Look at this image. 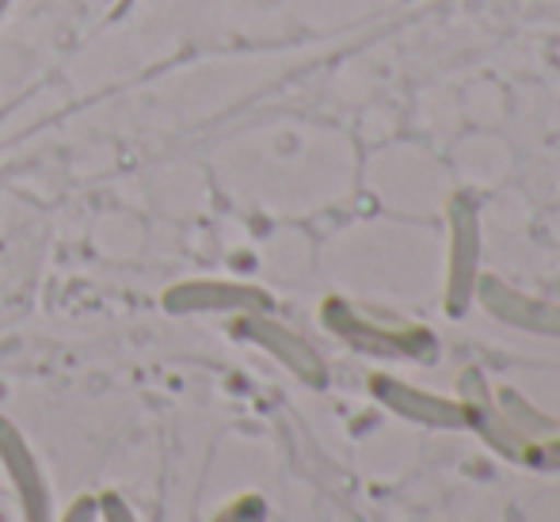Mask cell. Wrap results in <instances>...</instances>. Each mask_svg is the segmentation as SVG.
Instances as JSON below:
<instances>
[{"instance_id": "8992f818", "label": "cell", "mask_w": 560, "mask_h": 522, "mask_svg": "<svg viewBox=\"0 0 560 522\" xmlns=\"http://www.w3.org/2000/svg\"><path fill=\"white\" fill-rule=\"evenodd\" d=\"M366 390L385 413L408 419V424L435 427V431H465V416H462L457 397L420 390V385L405 382V378L382 374V370H374V374L366 378Z\"/></svg>"}, {"instance_id": "7c38bea8", "label": "cell", "mask_w": 560, "mask_h": 522, "mask_svg": "<svg viewBox=\"0 0 560 522\" xmlns=\"http://www.w3.org/2000/svg\"><path fill=\"white\" fill-rule=\"evenodd\" d=\"M100 522H141L138 511L118 492H100Z\"/></svg>"}, {"instance_id": "7a4b0ae2", "label": "cell", "mask_w": 560, "mask_h": 522, "mask_svg": "<svg viewBox=\"0 0 560 522\" xmlns=\"http://www.w3.org/2000/svg\"><path fill=\"white\" fill-rule=\"evenodd\" d=\"M446 316H465L477 294L480 271V207L469 192H457L446 202Z\"/></svg>"}, {"instance_id": "9c48e42d", "label": "cell", "mask_w": 560, "mask_h": 522, "mask_svg": "<svg viewBox=\"0 0 560 522\" xmlns=\"http://www.w3.org/2000/svg\"><path fill=\"white\" fill-rule=\"evenodd\" d=\"M495 405L503 408L508 424L515 427V431L523 434L526 442L546 439V434L560 431V419H557V416H549V413H541V408H534L530 401H526L518 390H500V393H495Z\"/></svg>"}, {"instance_id": "277c9868", "label": "cell", "mask_w": 560, "mask_h": 522, "mask_svg": "<svg viewBox=\"0 0 560 522\" xmlns=\"http://www.w3.org/2000/svg\"><path fill=\"white\" fill-rule=\"evenodd\" d=\"M164 313L172 316H241L275 310L271 294L256 282L236 279H184L161 294Z\"/></svg>"}, {"instance_id": "8fae6325", "label": "cell", "mask_w": 560, "mask_h": 522, "mask_svg": "<svg viewBox=\"0 0 560 522\" xmlns=\"http://www.w3.org/2000/svg\"><path fill=\"white\" fill-rule=\"evenodd\" d=\"M267 519V500L256 492H244L236 500H229L218 515H210L207 522H264Z\"/></svg>"}, {"instance_id": "ba28073f", "label": "cell", "mask_w": 560, "mask_h": 522, "mask_svg": "<svg viewBox=\"0 0 560 522\" xmlns=\"http://www.w3.org/2000/svg\"><path fill=\"white\" fill-rule=\"evenodd\" d=\"M472 302H477L488 316H495L500 324L534 332V336H557L560 339V302H553V298L523 294L518 287L503 282L500 275H480Z\"/></svg>"}, {"instance_id": "52a82bcc", "label": "cell", "mask_w": 560, "mask_h": 522, "mask_svg": "<svg viewBox=\"0 0 560 522\" xmlns=\"http://www.w3.org/2000/svg\"><path fill=\"white\" fill-rule=\"evenodd\" d=\"M0 469L12 480L23 522H54V496L43 465H38L31 442L23 439V431L8 416H0Z\"/></svg>"}, {"instance_id": "5bb4252c", "label": "cell", "mask_w": 560, "mask_h": 522, "mask_svg": "<svg viewBox=\"0 0 560 522\" xmlns=\"http://www.w3.org/2000/svg\"><path fill=\"white\" fill-rule=\"evenodd\" d=\"M12 4H15V0H0V20H4V12H8Z\"/></svg>"}, {"instance_id": "30bf717a", "label": "cell", "mask_w": 560, "mask_h": 522, "mask_svg": "<svg viewBox=\"0 0 560 522\" xmlns=\"http://www.w3.org/2000/svg\"><path fill=\"white\" fill-rule=\"evenodd\" d=\"M523 469H538V473H560V431L546 434V439H534V442H526Z\"/></svg>"}, {"instance_id": "5b68a950", "label": "cell", "mask_w": 560, "mask_h": 522, "mask_svg": "<svg viewBox=\"0 0 560 522\" xmlns=\"http://www.w3.org/2000/svg\"><path fill=\"white\" fill-rule=\"evenodd\" d=\"M457 405H462V416H465V431H472L492 454L508 457L511 465H523L526 439L508 424L503 408L495 405L492 385H488V378L480 374L477 367H465L462 374H457Z\"/></svg>"}, {"instance_id": "6da1fadb", "label": "cell", "mask_w": 560, "mask_h": 522, "mask_svg": "<svg viewBox=\"0 0 560 522\" xmlns=\"http://www.w3.org/2000/svg\"><path fill=\"white\" fill-rule=\"evenodd\" d=\"M320 324L359 355H374V359H405V362H435L439 359V339L431 328L405 316L377 310V305H362L351 298H325L320 302Z\"/></svg>"}, {"instance_id": "3957f363", "label": "cell", "mask_w": 560, "mask_h": 522, "mask_svg": "<svg viewBox=\"0 0 560 522\" xmlns=\"http://www.w3.org/2000/svg\"><path fill=\"white\" fill-rule=\"evenodd\" d=\"M233 336L244 339V344L259 347L264 355H271L282 370L298 378L310 390H325L328 385V362L302 332H294L290 324H282L271 310L259 313H241L233 316Z\"/></svg>"}, {"instance_id": "4fadbf2b", "label": "cell", "mask_w": 560, "mask_h": 522, "mask_svg": "<svg viewBox=\"0 0 560 522\" xmlns=\"http://www.w3.org/2000/svg\"><path fill=\"white\" fill-rule=\"evenodd\" d=\"M54 522H100V496H77L66 508V515Z\"/></svg>"}]
</instances>
